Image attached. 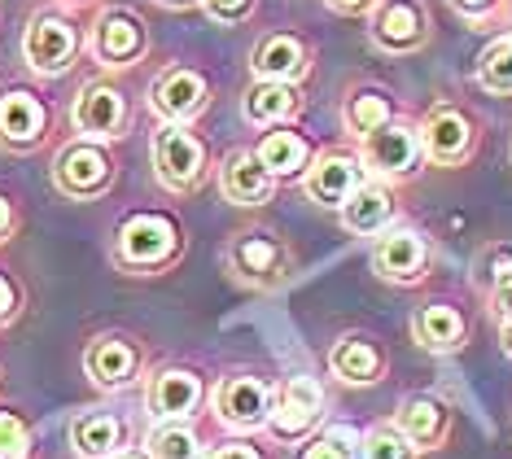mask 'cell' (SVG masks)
<instances>
[{"mask_svg":"<svg viewBox=\"0 0 512 459\" xmlns=\"http://www.w3.org/2000/svg\"><path fill=\"white\" fill-rule=\"evenodd\" d=\"M149 446V459H202V446H197V433L184 429V425H162L145 438Z\"/></svg>","mask_w":512,"mask_h":459,"instance_id":"83f0119b","label":"cell"},{"mask_svg":"<svg viewBox=\"0 0 512 459\" xmlns=\"http://www.w3.org/2000/svg\"><path fill=\"white\" fill-rule=\"evenodd\" d=\"M294 110H298V97L289 84H263L259 79V84L246 92V119L250 123H281Z\"/></svg>","mask_w":512,"mask_h":459,"instance_id":"4316f807","label":"cell"},{"mask_svg":"<svg viewBox=\"0 0 512 459\" xmlns=\"http://www.w3.org/2000/svg\"><path fill=\"white\" fill-rule=\"evenodd\" d=\"M88 376L97 385H106V390H114V385H127L136 376V350L127 346V341H119V337L97 341V346L88 350Z\"/></svg>","mask_w":512,"mask_h":459,"instance_id":"7402d4cb","label":"cell"},{"mask_svg":"<svg viewBox=\"0 0 512 459\" xmlns=\"http://www.w3.org/2000/svg\"><path fill=\"white\" fill-rule=\"evenodd\" d=\"M197 403H202V381L184 368L158 372L154 385H149V411L158 420H184L197 411Z\"/></svg>","mask_w":512,"mask_h":459,"instance_id":"9c48e42d","label":"cell"},{"mask_svg":"<svg viewBox=\"0 0 512 459\" xmlns=\"http://www.w3.org/2000/svg\"><path fill=\"white\" fill-rule=\"evenodd\" d=\"M359 446H364V442H359L351 429H329L324 438H316L311 446H302L298 459H355Z\"/></svg>","mask_w":512,"mask_h":459,"instance_id":"4dcf8cb0","label":"cell"},{"mask_svg":"<svg viewBox=\"0 0 512 459\" xmlns=\"http://www.w3.org/2000/svg\"><path fill=\"white\" fill-rule=\"evenodd\" d=\"M477 79L491 92H512V35L495 40L491 49L477 57Z\"/></svg>","mask_w":512,"mask_h":459,"instance_id":"f1b7e54d","label":"cell"},{"mask_svg":"<svg viewBox=\"0 0 512 459\" xmlns=\"http://www.w3.org/2000/svg\"><path fill=\"white\" fill-rule=\"evenodd\" d=\"M307 70V53L294 35H267L254 49V75L263 84H285V79H298Z\"/></svg>","mask_w":512,"mask_h":459,"instance_id":"2e32d148","label":"cell"},{"mask_svg":"<svg viewBox=\"0 0 512 459\" xmlns=\"http://www.w3.org/2000/svg\"><path fill=\"white\" fill-rule=\"evenodd\" d=\"M333 372L342 376L346 385H372L381 376V355L377 346H368V341H342V346L333 350Z\"/></svg>","mask_w":512,"mask_h":459,"instance_id":"484cf974","label":"cell"},{"mask_svg":"<svg viewBox=\"0 0 512 459\" xmlns=\"http://www.w3.org/2000/svg\"><path fill=\"white\" fill-rule=\"evenodd\" d=\"M412 333L416 341H421L425 350H434V355H451V350H460L464 341V315L456 311V306H421L412 320Z\"/></svg>","mask_w":512,"mask_h":459,"instance_id":"e0dca14e","label":"cell"},{"mask_svg":"<svg viewBox=\"0 0 512 459\" xmlns=\"http://www.w3.org/2000/svg\"><path fill=\"white\" fill-rule=\"evenodd\" d=\"M232 267H237V276L250 280V285H276L285 272V254L272 237L254 232V237H241L232 245Z\"/></svg>","mask_w":512,"mask_h":459,"instance_id":"5bb4252c","label":"cell"},{"mask_svg":"<svg viewBox=\"0 0 512 459\" xmlns=\"http://www.w3.org/2000/svg\"><path fill=\"white\" fill-rule=\"evenodd\" d=\"M499 337H504V350L512 355V324H504V333H499Z\"/></svg>","mask_w":512,"mask_h":459,"instance_id":"60d3db41","label":"cell"},{"mask_svg":"<svg viewBox=\"0 0 512 459\" xmlns=\"http://www.w3.org/2000/svg\"><path fill=\"white\" fill-rule=\"evenodd\" d=\"M364 459H416V446L394 425H386V429H372L364 438Z\"/></svg>","mask_w":512,"mask_h":459,"instance_id":"1f68e13d","label":"cell"},{"mask_svg":"<svg viewBox=\"0 0 512 459\" xmlns=\"http://www.w3.org/2000/svg\"><path fill=\"white\" fill-rule=\"evenodd\" d=\"M346 123H351V132H359V136L377 132V127L390 123V101L381 97V92H359V97L346 105Z\"/></svg>","mask_w":512,"mask_h":459,"instance_id":"f546056e","label":"cell"},{"mask_svg":"<svg viewBox=\"0 0 512 459\" xmlns=\"http://www.w3.org/2000/svg\"><path fill=\"white\" fill-rule=\"evenodd\" d=\"M202 105H206V84L193 70H171V75H162L154 84V110L171 123L193 119Z\"/></svg>","mask_w":512,"mask_h":459,"instance_id":"4fadbf2b","label":"cell"},{"mask_svg":"<svg viewBox=\"0 0 512 459\" xmlns=\"http://www.w3.org/2000/svg\"><path fill=\"white\" fill-rule=\"evenodd\" d=\"M75 53V31L66 27L62 18H36L27 31V62L44 70V75H57V70H66Z\"/></svg>","mask_w":512,"mask_h":459,"instance_id":"30bf717a","label":"cell"},{"mask_svg":"<svg viewBox=\"0 0 512 459\" xmlns=\"http://www.w3.org/2000/svg\"><path fill=\"white\" fill-rule=\"evenodd\" d=\"M355 188H359V162L346 158V153H324L307 171V193L320 206H342Z\"/></svg>","mask_w":512,"mask_h":459,"instance_id":"7c38bea8","label":"cell"},{"mask_svg":"<svg viewBox=\"0 0 512 459\" xmlns=\"http://www.w3.org/2000/svg\"><path fill=\"white\" fill-rule=\"evenodd\" d=\"M421 158V132L407 123H386L364 136V162L381 175H407Z\"/></svg>","mask_w":512,"mask_h":459,"instance_id":"5b68a950","label":"cell"},{"mask_svg":"<svg viewBox=\"0 0 512 459\" xmlns=\"http://www.w3.org/2000/svg\"><path fill=\"white\" fill-rule=\"evenodd\" d=\"M110 180V158L97 145H71L57 158V184L71 197H88Z\"/></svg>","mask_w":512,"mask_h":459,"instance_id":"8fae6325","label":"cell"},{"mask_svg":"<svg viewBox=\"0 0 512 459\" xmlns=\"http://www.w3.org/2000/svg\"><path fill=\"white\" fill-rule=\"evenodd\" d=\"M394 429H399L403 438L416 446V451H421V446H434L442 433H447V407L434 403V398H412V403L399 407Z\"/></svg>","mask_w":512,"mask_h":459,"instance_id":"44dd1931","label":"cell"},{"mask_svg":"<svg viewBox=\"0 0 512 459\" xmlns=\"http://www.w3.org/2000/svg\"><path fill=\"white\" fill-rule=\"evenodd\" d=\"M71 438H75V451L84 459H106L119 451L123 442V425L106 411H88V416H79L71 425Z\"/></svg>","mask_w":512,"mask_h":459,"instance_id":"603a6c76","label":"cell"},{"mask_svg":"<svg viewBox=\"0 0 512 459\" xmlns=\"http://www.w3.org/2000/svg\"><path fill=\"white\" fill-rule=\"evenodd\" d=\"M44 127V105L31 92H5L0 97V140L9 145H31Z\"/></svg>","mask_w":512,"mask_h":459,"instance_id":"ffe728a7","label":"cell"},{"mask_svg":"<svg viewBox=\"0 0 512 459\" xmlns=\"http://www.w3.org/2000/svg\"><path fill=\"white\" fill-rule=\"evenodd\" d=\"M342 223L359 237H377L390 223V193L381 184H359L342 202Z\"/></svg>","mask_w":512,"mask_h":459,"instance_id":"d6986e66","label":"cell"},{"mask_svg":"<svg viewBox=\"0 0 512 459\" xmlns=\"http://www.w3.org/2000/svg\"><path fill=\"white\" fill-rule=\"evenodd\" d=\"M206 5V14L219 18V22H232V18H241L250 9V0H202Z\"/></svg>","mask_w":512,"mask_h":459,"instance_id":"836d02e7","label":"cell"},{"mask_svg":"<svg viewBox=\"0 0 512 459\" xmlns=\"http://www.w3.org/2000/svg\"><path fill=\"white\" fill-rule=\"evenodd\" d=\"M176 254V228L162 215H136L119 228V258L132 267H154Z\"/></svg>","mask_w":512,"mask_h":459,"instance_id":"277c9868","label":"cell"},{"mask_svg":"<svg viewBox=\"0 0 512 459\" xmlns=\"http://www.w3.org/2000/svg\"><path fill=\"white\" fill-rule=\"evenodd\" d=\"M372 35H377L381 49H416L425 35V18L412 0H390L372 18Z\"/></svg>","mask_w":512,"mask_h":459,"instance_id":"9a60e30c","label":"cell"},{"mask_svg":"<svg viewBox=\"0 0 512 459\" xmlns=\"http://www.w3.org/2000/svg\"><path fill=\"white\" fill-rule=\"evenodd\" d=\"M127 459H132V455H127Z\"/></svg>","mask_w":512,"mask_h":459,"instance_id":"7bdbcfd3","label":"cell"},{"mask_svg":"<svg viewBox=\"0 0 512 459\" xmlns=\"http://www.w3.org/2000/svg\"><path fill=\"white\" fill-rule=\"evenodd\" d=\"M145 44L141 35V22L132 14H106L97 27V53L106 57V62H127V57H136Z\"/></svg>","mask_w":512,"mask_h":459,"instance_id":"cb8c5ba5","label":"cell"},{"mask_svg":"<svg viewBox=\"0 0 512 459\" xmlns=\"http://www.w3.org/2000/svg\"><path fill=\"white\" fill-rule=\"evenodd\" d=\"M219 188H224V197L228 202H237V206H259L272 197V188L276 180L267 175V167L254 153H228L224 158V167H219Z\"/></svg>","mask_w":512,"mask_h":459,"instance_id":"ba28073f","label":"cell"},{"mask_svg":"<svg viewBox=\"0 0 512 459\" xmlns=\"http://www.w3.org/2000/svg\"><path fill=\"white\" fill-rule=\"evenodd\" d=\"M31 455V433L18 416L0 411V459H27Z\"/></svg>","mask_w":512,"mask_h":459,"instance_id":"d6a6232c","label":"cell"},{"mask_svg":"<svg viewBox=\"0 0 512 459\" xmlns=\"http://www.w3.org/2000/svg\"><path fill=\"white\" fill-rule=\"evenodd\" d=\"M154 167H158V180L167 188H193L202 180V167H206V149L202 140H193L180 123H167L154 132Z\"/></svg>","mask_w":512,"mask_h":459,"instance_id":"6da1fadb","label":"cell"},{"mask_svg":"<svg viewBox=\"0 0 512 459\" xmlns=\"http://www.w3.org/2000/svg\"><path fill=\"white\" fill-rule=\"evenodd\" d=\"M14 311V289H9V280H0V320Z\"/></svg>","mask_w":512,"mask_h":459,"instance_id":"74e56055","label":"cell"},{"mask_svg":"<svg viewBox=\"0 0 512 459\" xmlns=\"http://www.w3.org/2000/svg\"><path fill=\"white\" fill-rule=\"evenodd\" d=\"M167 5H189V0H167Z\"/></svg>","mask_w":512,"mask_h":459,"instance_id":"b9f144b4","label":"cell"},{"mask_svg":"<svg viewBox=\"0 0 512 459\" xmlns=\"http://www.w3.org/2000/svg\"><path fill=\"white\" fill-rule=\"evenodd\" d=\"M9 223H14V215H9V202H5V197H0V237H5V232H9Z\"/></svg>","mask_w":512,"mask_h":459,"instance_id":"ab89813d","label":"cell"},{"mask_svg":"<svg viewBox=\"0 0 512 459\" xmlns=\"http://www.w3.org/2000/svg\"><path fill=\"white\" fill-rule=\"evenodd\" d=\"M211 459H263V455L254 451V446H246V442H228V446H219Z\"/></svg>","mask_w":512,"mask_h":459,"instance_id":"d590c367","label":"cell"},{"mask_svg":"<svg viewBox=\"0 0 512 459\" xmlns=\"http://www.w3.org/2000/svg\"><path fill=\"white\" fill-rule=\"evenodd\" d=\"M451 5H456L460 14H486V9H491L495 0H451Z\"/></svg>","mask_w":512,"mask_h":459,"instance_id":"8d00e7d4","label":"cell"},{"mask_svg":"<svg viewBox=\"0 0 512 459\" xmlns=\"http://www.w3.org/2000/svg\"><path fill=\"white\" fill-rule=\"evenodd\" d=\"M75 127L88 136H114L123 127V97L106 84L84 88L75 101Z\"/></svg>","mask_w":512,"mask_h":459,"instance_id":"ac0fdd59","label":"cell"},{"mask_svg":"<svg viewBox=\"0 0 512 459\" xmlns=\"http://www.w3.org/2000/svg\"><path fill=\"white\" fill-rule=\"evenodd\" d=\"M421 145L434 162L442 167H456V162L469 158L473 149V127L464 119L460 110H451V105H438V110H429V119L421 127Z\"/></svg>","mask_w":512,"mask_h":459,"instance_id":"8992f818","label":"cell"},{"mask_svg":"<svg viewBox=\"0 0 512 459\" xmlns=\"http://www.w3.org/2000/svg\"><path fill=\"white\" fill-rule=\"evenodd\" d=\"M495 311H499V320H504V324H512V276L499 280V289H495Z\"/></svg>","mask_w":512,"mask_h":459,"instance_id":"e575fe53","label":"cell"},{"mask_svg":"<svg viewBox=\"0 0 512 459\" xmlns=\"http://www.w3.org/2000/svg\"><path fill=\"white\" fill-rule=\"evenodd\" d=\"M272 403L276 394L254 376H228L215 390V411L232 429H263L272 420Z\"/></svg>","mask_w":512,"mask_h":459,"instance_id":"7a4b0ae2","label":"cell"},{"mask_svg":"<svg viewBox=\"0 0 512 459\" xmlns=\"http://www.w3.org/2000/svg\"><path fill=\"white\" fill-rule=\"evenodd\" d=\"M329 5H333V9H342V14H351V9H364L368 0H329Z\"/></svg>","mask_w":512,"mask_h":459,"instance_id":"f35d334b","label":"cell"},{"mask_svg":"<svg viewBox=\"0 0 512 459\" xmlns=\"http://www.w3.org/2000/svg\"><path fill=\"white\" fill-rule=\"evenodd\" d=\"M320 407H324V390H320V385L311 381V376H294V381H285V390L276 394L267 429H272L276 438L294 442V438H302V433L320 420Z\"/></svg>","mask_w":512,"mask_h":459,"instance_id":"3957f363","label":"cell"},{"mask_svg":"<svg viewBox=\"0 0 512 459\" xmlns=\"http://www.w3.org/2000/svg\"><path fill=\"white\" fill-rule=\"evenodd\" d=\"M425 237L412 228H394L386 232L377 245H372V272L381 280H416L425 272Z\"/></svg>","mask_w":512,"mask_h":459,"instance_id":"52a82bcc","label":"cell"},{"mask_svg":"<svg viewBox=\"0 0 512 459\" xmlns=\"http://www.w3.org/2000/svg\"><path fill=\"white\" fill-rule=\"evenodd\" d=\"M254 158L267 167V175H298L302 167H307V140H302L298 132H267L263 145L254 149Z\"/></svg>","mask_w":512,"mask_h":459,"instance_id":"d4e9b609","label":"cell"}]
</instances>
